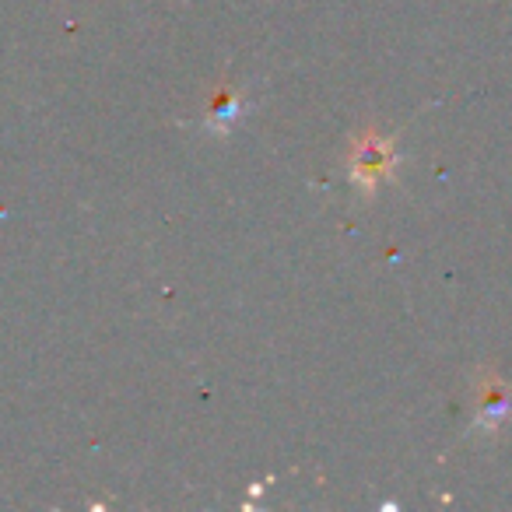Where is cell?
I'll use <instances>...</instances> for the list:
<instances>
[{
	"label": "cell",
	"instance_id": "6da1fadb",
	"mask_svg": "<svg viewBox=\"0 0 512 512\" xmlns=\"http://www.w3.org/2000/svg\"><path fill=\"white\" fill-rule=\"evenodd\" d=\"M358 176L362 179H383L390 172V144L383 141H372L358 151Z\"/></svg>",
	"mask_w": 512,
	"mask_h": 512
}]
</instances>
